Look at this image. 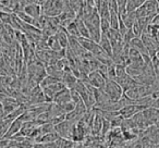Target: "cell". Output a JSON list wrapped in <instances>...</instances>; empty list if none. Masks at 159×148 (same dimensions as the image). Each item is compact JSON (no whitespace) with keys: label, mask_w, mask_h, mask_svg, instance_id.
Returning <instances> with one entry per match:
<instances>
[{"label":"cell","mask_w":159,"mask_h":148,"mask_svg":"<svg viewBox=\"0 0 159 148\" xmlns=\"http://www.w3.org/2000/svg\"><path fill=\"white\" fill-rule=\"evenodd\" d=\"M72 101V98H71V89L66 87L61 92L57 94L53 98V102L57 105H64L66 102Z\"/></svg>","instance_id":"obj_11"},{"label":"cell","mask_w":159,"mask_h":148,"mask_svg":"<svg viewBox=\"0 0 159 148\" xmlns=\"http://www.w3.org/2000/svg\"><path fill=\"white\" fill-rule=\"evenodd\" d=\"M147 107L143 106V105H137V104H131L128 106H124L123 108H121L119 110V113L123 119H131L132 117H134L136 113L143 111L144 109H146Z\"/></svg>","instance_id":"obj_6"},{"label":"cell","mask_w":159,"mask_h":148,"mask_svg":"<svg viewBox=\"0 0 159 148\" xmlns=\"http://www.w3.org/2000/svg\"><path fill=\"white\" fill-rule=\"evenodd\" d=\"M66 32H68L69 36H72V37H81V35H80V32H79V29H77V25L76 23H75V21H73V22H71L70 24L68 25V26L66 27Z\"/></svg>","instance_id":"obj_18"},{"label":"cell","mask_w":159,"mask_h":148,"mask_svg":"<svg viewBox=\"0 0 159 148\" xmlns=\"http://www.w3.org/2000/svg\"><path fill=\"white\" fill-rule=\"evenodd\" d=\"M55 35H56V37L58 38V40H59V43H60V45H61L62 48L66 49V47L69 46V37H70L69 34H68V32H66V27L60 26Z\"/></svg>","instance_id":"obj_12"},{"label":"cell","mask_w":159,"mask_h":148,"mask_svg":"<svg viewBox=\"0 0 159 148\" xmlns=\"http://www.w3.org/2000/svg\"><path fill=\"white\" fill-rule=\"evenodd\" d=\"M22 11H24L25 13L29 14L30 16H32V18L35 19V20H38V19L43 16L42 6L37 5V3H30V5H26L23 8Z\"/></svg>","instance_id":"obj_9"},{"label":"cell","mask_w":159,"mask_h":148,"mask_svg":"<svg viewBox=\"0 0 159 148\" xmlns=\"http://www.w3.org/2000/svg\"><path fill=\"white\" fill-rule=\"evenodd\" d=\"M98 44L100 45L104 51L107 53L108 56H110L112 58V46H111V43H110V39L108 38V36L106 34L102 33V37H100V40Z\"/></svg>","instance_id":"obj_14"},{"label":"cell","mask_w":159,"mask_h":148,"mask_svg":"<svg viewBox=\"0 0 159 148\" xmlns=\"http://www.w3.org/2000/svg\"><path fill=\"white\" fill-rule=\"evenodd\" d=\"M94 109H95V118H94L93 126H92V135H94V136H100L102 135V126H104L105 117L100 109L98 108H94Z\"/></svg>","instance_id":"obj_7"},{"label":"cell","mask_w":159,"mask_h":148,"mask_svg":"<svg viewBox=\"0 0 159 148\" xmlns=\"http://www.w3.org/2000/svg\"><path fill=\"white\" fill-rule=\"evenodd\" d=\"M130 46L133 47V48H135L136 50H139V52H141L142 56H149L147 48H146L145 44H144V42L142 40L141 37L133 38V39L131 40V43H130Z\"/></svg>","instance_id":"obj_13"},{"label":"cell","mask_w":159,"mask_h":148,"mask_svg":"<svg viewBox=\"0 0 159 148\" xmlns=\"http://www.w3.org/2000/svg\"><path fill=\"white\" fill-rule=\"evenodd\" d=\"M57 81H60V80H58L57 78H53V76L47 75L46 78H45L44 80H43L42 82L39 83V86L42 87V88H45V87H47V86H49V85L56 83Z\"/></svg>","instance_id":"obj_19"},{"label":"cell","mask_w":159,"mask_h":148,"mask_svg":"<svg viewBox=\"0 0 159 148\" xmlns=\"http://www.w3.org/2000/svg\"><path fill=\"white\" fill-rule=\"evenodd\" d=\"M146 0H128L126 2V12H134L139 9V7L145 3Z\"/></svg>","instance_id":"obj_17"},{"label":"cell","mask_w":159,"mask_h":148,"mask_svg":"<svg viewBox=\"0 0 159 148\" xmlns=\"http://www.w3.org/2000/svg\"><path fill=\"white\" fill-rule=\"evenodd\" d=\"M136 16L139 18H154L159 13V3L157 0H146L142 7L136 10Z\"/></svg>","instance_id":"obj_1"},{"label":"cell","mask_w":159,"mask_h":148,"mask_svg":"<svg viewBox=\"0 0 159 148\" xmlns=\"http://www.w3.org/2000/svg\"><path fill=\"white\" fill-rule=\"evenodd\" d=\"M10 148H19V147H16V146L13 145V146H10Z\"/></svg>","instance_id":"obj_20"},{"label":"cell","mask_w":159,"mask_h":148,"mask_svg":"<svg viewBox=\"0 0 159 148\" xmlns=\"http://www.w3.org/2000/svg\"><path fill=\"white\" fill-rule=\"evenodd\" d=\"M60 138V135L58 134L56 131L50 133H47V134H44L37 141L36 144H48V143H52V141H56Z\"/></svg>","instance_id":"obj_15"},{"label":"cell","mask_w":159,"mask_h":148,"mask_svg":"<svg viewBox=\"0 0 159 148\" xmlns=\"http://www.w3.org/2000/svg\"><path fill=\"white\" fill-rule=\"evenodd\" d=\"M107 80H108V78H105L98 70H94V71H92L91 73H89V75H87V78H86V81L92 86L95 87V88H100V89L104 88Z\"/></svg>","instance_id":"obj_5"},{"label":"cell","mask_w":159,"mask_h":148,"mask_svg":"<svg viewBox=\"0 0 159 148\" xmlns=\"http://www.w3.org/2000/svg\"><path fill=\"white\" fill-rule=\"evenodd\" d=\"M102 89L112 101H119L124 94L123 89L119 85V83L115 80H110V78H108L106 81V84H105Z\"/></svg>","instance_id":"obj_2"},{"label":"cell","mask_w":159,"mask_h":148,"mask_svg":"<svg viewBox=\"0 0 159 148\" xmlns=\"http://www.w3.org/2000/svg\"><path fill=\"white\" fill-rule=\"evenodd\" d=\"M2 105H3V108H5V114L8 115L9 113H11L12 111L16 110L21 104L16 98L11 97V96H6L2 100Z\"/></svg>","instance_id":"obj_10"},{"label":"cell","mask_w":159,"mask_h":148,"mask_svg":"<svg viewBox=\"0 0 159 148\" xmlns=\"http://www.w3.org/2000/svg\"><path fill=\"white\" fill-rule=\"evenodd\" d=\"M76 121H73V120H66L64 119L63 121H61L60 123H58L56 125V132L60 135V137L62 138H72V132L74 125L76 124Z\"/></svg>","instance_id":"obj_4"},{"label":"cell","mask_w":159,"mask_h":148,"mask_svg":"<svg viewBox=\"0 0 159 148\" xmlns=\"http://www.w3.org/2000/svg\"><path fill=\"white\" fill-rule=\"evenodd\" d=\"M23 123H24V122H23L22 120L20 119V118L13 120V121H12V123L10 124V126H9V128H8L7 133H6L5 136H3V138L10 139L12 136H14L16 134L20 133L21 128H22V126H23Z\"/></svg>","instance_id":"obj_8"},{"label":"cell","mask_w":159,"mask_h":148,"mask_svg":"<svg viewBox=\"0 0 159 148\" xmlns=\"http://www.w3.org/2000/svg\"><path fill=\"white\" fill-rule=\"evenodd\" d=\"M47 42V46H48V48L50 49V50L52 51H61L62 48L61 45H60L59 40H58V38L56 37V35H52V36H49V37H47L46 39Z\"/></svg>","instance_id":"obj_16"},{"label":"cell","mask_w":159,"mask_h":148,"mask_svg":"<svg viewBox=\"0 0 159 148\" xmlns=\"http://www.w3.org/2000/svg\"><path fill=\"white\" fill-rule=\"evenodd\" d=\"M80 42V44L82 45V47L86 51H89V53L94 56V57H98V56L102 55V53H106L104 51V49L100 47V45L97 42L91 39V38L86 37H79L77 38Z\"/></svg>","instance_id":"obj_3"}]
</instances>
